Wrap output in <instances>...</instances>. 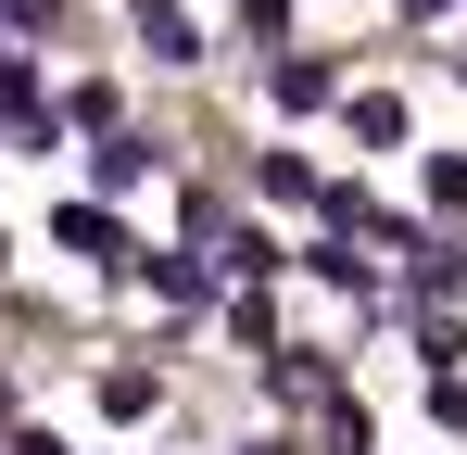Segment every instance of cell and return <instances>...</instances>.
Here are the masks:
<instances>
[{
	"mask_svg": "<svg viewBox=\"0 0 467 455\" xmlns=\"http://www.w3.org/2000/svg\"><path fill=\"white\" fill-rule=\"evenodd\" d=\"M354 140H367V152L404 140V101H391V89H367V101H354Z\"/></svg>",
	"mask_w": 467,
	"mask_h": 455,
	"instance_id": "7a4b0ae2",
	"label": "cell"
},
{
	"mask_svg": "<svg viewBox=\"0 0 467 455\" xmlns=\"http://www.w3.org/2000/svg\"><path fill=\"white\" fill-rule=\"evenodd\" d=\"M240 26H253V38H278V26H291V0H240Z\"/></svg>",
	"mask_w": 467,
	"mask_h": 455,
	"instance_id": "5b68a950",
	"label": "cell"
},
{
	"mask_svg": "<svg viewBox=\"0 0 467 455\" xmlns=\"http://www.w3.org/2000/svg\"><path fill=\"white\" fill-rule=\"evenodd\" d=\"M152 177V140H101V190H140Z\"/></svg>",
	"mask_w": 467,
	"mask_h": 455,
	"instance_id": "277c9868",
	"label": "cell"
},
{
	"mask_svg": "<svg viewBox=\"0 0 467 455\" xmlns=\"http://www.w3.org/2000/svg\"><path fill=\"white\" fill-rule=\"evenodd\" d=\"M278 101H291V114H316V101H328V64H316V51H291V64H278Z\"/></svg>",
	"mask_w": 467,
	"mask_h": 455,
	"instance_id": "3957f363",
	"label": "cell"
},
{
	"mask_svg": "<svg viewBox=\"0 0 467 455\" xmlns=\"http://www.w3.org/2000/svg\"><path fill=\"white\" fill-rule=\"evenodd\" d=\"M51 240H64V253H114V216H101V203H64Z\"/></svg>",
	"mask_w": 467,
	"mask_h": 455,
	"instance_id": "6da1fadb",
	"label": "cell"
},
{
	"mask_svg": "<svg viewBox=\"0 0 467 455\" xmlns=\"http://www.w3.org/2000/svg\"><path fill=\"white\" fill-rule=\"evenodd\" d=\"M253 455H278V443H253Z\"/></svg>",
	"mask_w": 467,
	"mask_h": 455,
	"instance_id": "8992f818",
	"label": "cell"
}]
</instances>
